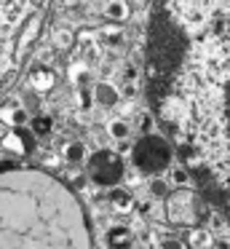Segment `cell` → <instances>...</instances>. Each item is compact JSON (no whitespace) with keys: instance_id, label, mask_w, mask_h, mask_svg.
Here are the masks:
<instances>
[{"instance_id":"cell-13","label":"cell","mask_w":230,"mask_h":249,"mask_svg":"<svg viewBox=\"0 0 230 249\" xmlns=\"http://www.w3.org/2000/svg\"><path fill=\"white\" fill-rule=\"evenodd\" d=\"M3 118L8 121L11 126L21 129V126H30V118H32V115L27 113L24 107H11V110H3Z\"/></svg>"},{"instance_id":"cell-19","label":"cell","mask_w":230,"mask_h":249,"mask_svg":"<svg viewBox=\"0 0 230 249\" xmlns=\"http://www.w3.org/2000/svg\"><path fill=\"white\" fill-rule=\"evenodd\" d=\"M56 46H62V49H70V46H72V35H70L67 30H59V33H56Z\"/></svg>"},{"instance_id":"cell-6","label":"cell","mask_w":230,"mask_h":249,"mask_svg":"<svg viewBox=\"0 0 230 249\" xmlns=\"http://www.w3.org/2000/svg\"><path fill=\"white\" fill-rule=\"evenodd\" d=\"M105 244L110 249H131L134 236H131V231H128L126 225H112L110 231H107V236H105Z\"/></svg>"},{"instance_id":"cell-7","label":"cell","mask_w":230,"mask_h":249,"mask_svg":"<svg viewBox=\"0 0 230 249\" xmlns=\"http://www.w3.org/2000/svg\"><path fill=\"white\" fill-rule=\"evenodd\" d=\"M30 83L35 91H51L53 83H56V78H53V72L48 70V67H35L30 75Z\"/></svg>"},{"instance_id":"cell-12","label":"cell","mask_w":230,"mask_h":249,"mask_svg":"<svg viewBox=\"0 0 230 249\" xmlns=\"http://www.w3.org/2000/svg\"><path fill=\"white\" fill-rule=\"evenodd\" d=\"M3 147L5 150H11V153H16V156H24L27 153V145L21 142V129H16V131H11V134H3Z\"/></svg>"},{"instance_id":"cell-17","label":"cell","mask_w":230,"mask_h":249,"mask_svg":"<svg viewBox=\"0 0 230 249\" xmlns=\"http://www.w3.org/2000/svg\"><path fill=\"white\" fill-rule=\"evenodd\" d=\"M169 179L174 185H179V188H185V185L190 182V174H187L185 166H169Z\"/></svg>"},{"instance_id":"cell-15","label":"cell","mask_w":230,"mask_h":249,"mask_svg":"<svg viewBox=\"0 0 230 249\" xmlns=\"http://www.w3.org/2000/svg\"><path fill=\"white\" fill-rule=\"evenodd\" d=\"M147 190H150L153 198H166V196H169V179L160 177V174H155V177H150Z\"/></svg>"},{"instance_id":"cell-10","label":"cell","mask_w":230,"mask_h":249,"mask_svg":"<svg viewBox=\"0 0 230 249\" xmlns=\"http://www.w3.org/2000/svg\"><path fill=\"white\" fill-rule=\"evenodd\" d=\"M110 204L115 206L118 212H128L134 206V196L123 188H110Z\"/></svg>"},{"instance_id":"cell-23","label":"cell","mask_w":230,"mask_h":249,"mask_svg":"<svg viewBox=\"0 0 230 249\" xmlns=\"http://www.w3.org/2000/svg\"><path fill=\"white\" fill-rule=\"evenodd\" d=\"M123 78H126V81H137L139 70H137V67H126V70H123Z\"/></svg>"},{"instance_id":"cell-14","label":"cell","mask_w":230,"mask_h":249,"mask_svg":"<svg viewBox=\"0 0 230 249\" xmlns=\"http://www.w3.org/2000/svg\"><path fill=\"white\" fill-rule=\"evenodd\" d=\"M187 241H190L193 249H209L212 247V233L203 231V228H193L190 236H187Z\"/></svg>"},{"instance_id":"cell-26","label":"cell","mask_w":230,"mask_h":249,"mask_svg":"<svg viewBox=\"0 0 230 249\" xmlns=\"http://www.w3.org/2000/svg\"><path fill=\"white\" fill-rule=\"evenodd\" d=\"M32 38H35V27H30V30H27V35H24V40H21V46H27Z\"/></svg>"},{"instance_id":"cell-1","label":"cell","mask_w":230,"mask_h":249,"mask_svg":"<svg viewBox=\"0 0 230 249\" xmlns=\"http://www.w3.org/2000/svg\"><path fill=\"white\" fill-rule=\"evenodd\" d=\"M0 249H91L72 190L43 172L0 174Z\"/></svg>"},{"instance_id":"cell-20","label":"cell","mask_w":230,"mask_h":249,"mask_svg":"<svg viewBox=\"0 0 230 249\" xmlns=\"http://www.w3.org/2000/svg\"><path fill=\"white\" fill-rule=\"evenodd\" d=\"M19 14H21V11H19V6L8 3V8H5V22H8V24H11V22H16V19H19Z\"/></svg>"},{"instance_id":"cell-22","label":"cell","mask_w":230,"mask_h":249,"mask_svg":"<svg viewBox=\"0 0 230 249\" xmlns=\"http://www.w3.org/2000/svg\"><path fill=\"white\" fill-rule=\"evenodd\" d=\"M209 249H230V241L228 238H212V247Z\"/></svg>"},{"instance_id":"cell-24","label":"cell","mask_w":230,"mask_h":249,"mask_svg":"<svg viewBox=\"0 0 230 249\" xmlns=\"http://www.w3.org/2000/svg\"><path fill=\"white\" fill-rule=\"evenodd\" d=\"M78 102H80V105H83V110H86V107H88V105H91V99H88V94H86V91H78Z\"/></svg>"},{"instance_id":"cell-18","label":"cell","mask_w":230,"mask_h":249,"mask_svg":"<svg viewBox=\"0 0 230 249\" xmlns=\"http://www.w3.org/2000/svg\"><path fill=\"white\" fill-rule=\"evenodd\" d=\"M139 134H153V129H155V121H153V115L150 113H142L139 115Z\"/></svg>"},{"instance_id":"cell-8","label":"cell","mask_w":230,"mask_h":249,"mask_svg":"<svg viewBox=\"0 0 230 249\" xmlns=\"http://www.w3.org/2000/svg\"><path fill=\"white\" fill-rule=\"evenodd\" d=\"M62 156H64V161H67V163H83L86 158H88V150H86V145L80 140H72V142L64 145Z\"/></svg>"},{"instance_id":"cell-25","label":"cell","mask_w":230,"mask_h":249,"mask_svg":"<svg viewBox=\"0 0 230 249\" xmlns=\"http://www.w3.org/2000/svg\"><path fill=\"white\" fill-rule=\"evenodd\" d=\"M126 97H128V99H134V97H137V86H134V81L126 86Z\"/></svg>"},{"instance_id":"cell-21","label":"cell","mask_w":230,"mask_h":249,"mask_svg":"<svg viewBox=\"0 0 230 249\" xmlns=\"http://www.w3.org/2000/svg\"><path fill=\"white\" fill-rule=\"evenodd\" d=\"M160 249H185V244H182L179 238H163V241H160Z\"/></svg>"},{"instance_id":"cell-2","label":"cell","mask_w":230,"mask_h":249,"mask_svg":"<svg viewBox=\"0 0 230 249\" xmlns=\"http://www.w3.org/2000/svg\"><path fill=\"white\" fill-rule=\"evenodd\" d=\"M171 161H174V150H171L169 140H163L158 134H142L131 147V163L144 177L169 172Z\"/></svg>"},{"instance_id":"cell-11","label":"cell","mask_w":230,"mask_h":249,"mask_svg":"<svg viewBox=\"0 0 230 249\" xmlns=\"http://www.w3.org/2000/svg\"><path fill=\"white\" fill-rule=\"evenodd\" d=\"M128 14H131V8L123 0H110L105 6V17L112 19V22H123V19H128Z\"/></svg>"},{"instance_id":"cell-3","label":"cell","mask_w":230,"mask_h":249,"mask_svg":"<svg viewBox=\"0 0 230 249\" xmlns=\"http://www.w3.org/2000/svg\"><path fill=\"white\" fill-rule=\"evenodd\" d=\"M86 172H88V179L99 188H118L126 174V163H123V156L115 150H96L91 158H86Z\"/></svg>"},{"instance_id":"cell-16","label":"cell","mask_w":230,"mask_h":249,"mask_svg":"<svg viewBox=\"0 0 230 249\" xmlns=\"http://www.w3.org/2000/svg\"><path fill=\"white\" fill-rule=\"evenodd\" d=\"M128 131H131V126L126 124V118H112L110 124H107V134H110L112 140H126Z\"/></svg>"},{"instance_id":"cell-4","label":"cell","mask_w":230,"mask_h":249,"mask_svg":"<svg viewBox=\"0 0 230 249\" xmlns=\"http://www.w3.org/2000/svg\"><path fill=\"white\" fill-rule=\"evenodd\" d=\"M166 217L174 225H187L193 222V193L190 190H174L166 196Z\"/></svg>"},{"instance_id":"cell-9","label":"cell","mask_w":230,"mask_h":249,"mask_svg":"<svg viewBox=\"0 0 230 249\" xmlns=\"http://www.w3.org/2000/svg\"><path fill=\"white\" fill-rule=\"evenodd\" d=\"M30 131L35 137H48L53 131V118H51V115H46V113L32 115V118H30Z\"/></svg>"},{"instance_id":"cell-5","label":"cell","mask_w":230,"mask_h":249,"mask_svg":"<svg viewBox=\"0 0 230 249\" xmlns=\"http://www.w3.org/2000/svg\"><path fill=\"white\" fill-rule=\"evenodd\" d=\"M91 99H94L96 107L110 110V107H115V105L121 102V91H118L112 83H96L94 91H91Z\"/></svg>"}]
</instances>
